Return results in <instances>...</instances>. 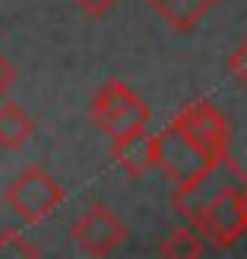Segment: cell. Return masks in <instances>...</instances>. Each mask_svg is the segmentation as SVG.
<instances>
[{"label":"cell","mask_w":247,"mask_h":259,"mask_svg":"<svg viewBox=\"0 0 247 259\" xmlns=\"http://www.w3.org/2000/svg\"><path fill=\"white\" fill-rule=\"evenodd\" d=\"M244 174L238 171V164L228 158H219L209 171L206 174H200L197 180H193V184H187V187H178L174 190V209L181 212L187 218V222L193 225L197 222V218L206 212V205H209L219 193H222L225 187H231V184H238Z\"/></svg>","instance_id":"7"},{"label":"cell","mask_w":247,"mask_h":259,"mask_svg":"<svg viewBox=\"0 0 247 259\" xmlns=\"http://www.w3.org/2000/svg\"><path fill=\"white\" fill-rule=\"evenodd\" d=\"M152 152H155V167H159L165 174V180H171L174 187L193 184L200 174H206L216 164L171 123H168L162 133L152 136Z\"/></svg>","instance_id":"4"},{"label":"cell","mask_w":247,"mask_h":259,"mask_svg":"<svg viewBox=\"0 0 247 259\" xmlns=\"http://www.w3.org/2000/svg\"><path fill=\"white\" fill-rule=\"evenodd\" d=\"M171 126H178L181 133L206 155V158L219 161V158L228 155L231 130H228L225 114L219 111V105H213V101L200 98V101H193V105H187L184 111H178V117L171 120Z\"/></svg>","instance_id":"5"},{"label":"cell","mask_w":247,"mask_h":259,"mask_svg":"<svg viewBox=\"0 0 247 259\" xmlns=\"http://www.w3.org/2000/svg\"><path fill=\"white\" fill-rule=\"evenodd\" d=\"M89 117L108 139H121L127 133L146 130V123L152 120V111L127 82L108 79L98 85V92L89 101Z\"/></svg>","instance_id":"1"},{"label":"cell","mask_w":247,"mask_h":259,"mask_svg":"<svg viewBox=\"0 0 247 259\" xmlns=\"http://www.w3.org/2000/svg\"><path fill=\"white\" fill-rule=\"evenodd\" d=\"M219 0H149V10L178 35L193 32L216 10Z\"/></svg>","instance_id":"9"},{"label":"cell","mask_w":247,"mask_h":259,"mask_svg":"<svg viewBox=\"0 0 247 259\" xmlns=\"http://www.w3.org/2000/svg\"><path fill=\"white\" fill-rule=\"evenodd\" d=\"M70 4L83 13V16L89 19H101V16H108V13L121 4V0H70Z\"/></svg>","instance_id":"14"},{"label":"cell","mask_w":247,"mask_h":259,"mask_svg":"<svg viewBox=\"0 0 247 259\" xmlns=\"http://www.w3.org/2000/svg\"><path fill=\"white\" fill-rule=\"evenodd\" d=\"M244 196H247V177H244Z\"/></svg>","instance_id":"16"},{"label":"cell","mask_w":247,"mask_h":259,"mask_svg":"<svg viewBox=\"0 0 247 259\" xmlns=\"http://www.w3.org/2000/svg\"><path fill=\"white\" fill-rule=\"evenodd\" d=\"M111 158L130 180L146 177L155 167V152H152V133L136 130L121 139H111Z\"/></svg>","instance_id":"8"},{"label":"cell","mask_w":247,"mask_h":259,"mask_svg":"<svg viewBox=\"0 0 247 259\" xmlns=\"http://www.w3.org/2000/svg\"><path fill=\"white\" fill-rule=\"evenodd\" d=\"M70 237H73L76 247L89 256H108L127 240V225L108 209V205L92 202L70 225Z\"/></svg>","instance_id":"6"},{"label":"cell","mask_w":247,"mask_h":259,"mask_svg":"<svg viewBox=\"0 0 247 259\" xmlns=\"http://www.w3.org/2000/svg\"><path fill=\"white\" fill-rule=\"evenodd\" d=\"M193 228L203 237H209L216 247H235V243L247 234V196H244V177L238 184L225 187L219 196L206 205V212L193 222Z\"/></svg>","instance_id":"3"},{"label":"cell","mask_w":247,"mask_h":259,"mask_svg":"<svg viewBox=\"0 0 247 259\" xmlns=\"http://www.w3.org/2000/svg\"><path fill=\"white\" fill-rule=\"evenodd\" d=\"M203 234L193 225H181V228H174L171 234H168L165 240H162V247H159V253L162 256H168V259H190V256H203Z\"/></svg>","instance_id":"11"},{"label":"cell","mask_w":247,"mask_h":259,"mask_svg":"<svg viewBox=\"0 0 247 259\" xmlns=\"http://www.w3.org/2000/svg\"><path fill=\"white\" fill-rule=\"evenodd\" d=\"M35 133V120L25 114L16 101H0V149L16 152Z\"/></svg>","instance_id":"10"},{"label":"cell","mask_w":247,"mask_h":259,"mask_svg":"<svg viewBox=\"0 0 247 259\" xmlns=\"http://www.w3.org/2000/svg\"><path fill=\"white\" fill-rule=\"evenodd\" d=\"M13 82H16V70H13V63L4 57V51H0V98L13 89Z\"/></svg>","instance_id":"15"},{"label":"cell","mask_w":247,"mask_h":259,"mask_svg":"<svg viewBox=\"0 0 247 259\" xmlns=\"http://www.w3.org/2000/svg\"><path fill=\"white\" fill-rule=\"evenodd\" d=\"M25 256H38V247L16 228H4L0 231V259H25Z\"/></svg>","instance_id":"12"},{"label":"cell","mask_w":247,"mask_h":259,"mask_svg":"<svg viewBox=\"0 0 247 259\" xmlns=\"http://www.w3.org/2000/svg\"><path fill=\"white\" fill-rule=\"evenodd\" d=\"M228 73H231V79H235L241 89H247V38H241V41L231 48V54H228Z\"/></svg>","instance_id":"13"},{"label":"cell","mask_w":247,"mask_h":259,"mask_svg":"<svg viewBox=\"0 0 247 259\" xmlns=\"http://www.w3.org/2000/svg\"><path fill=\"white\" fill-rule=\"evenodd\" d=\"M4 199L22 225H38L67 199V190L48 167L29 164L7 184Z\"/></svg>","instance_id":"2"}]
</instances>
